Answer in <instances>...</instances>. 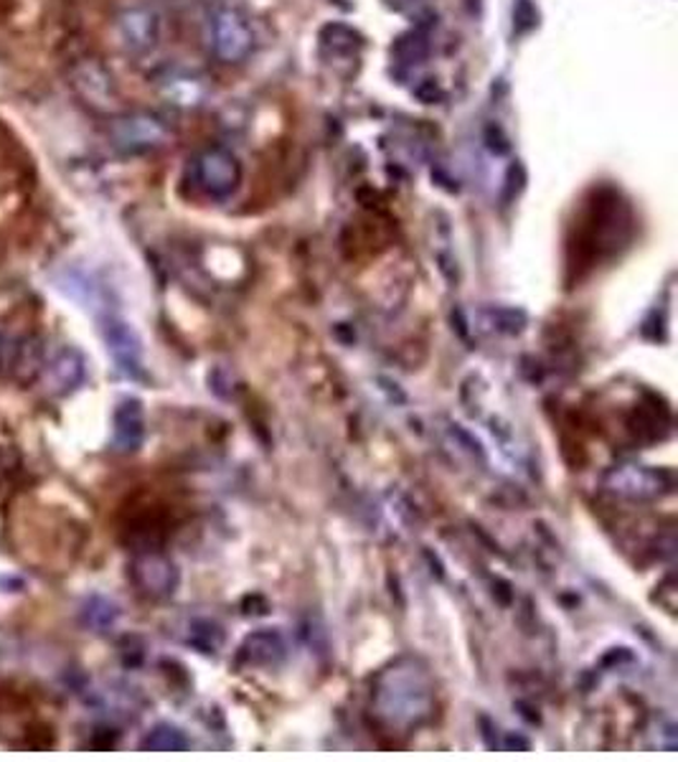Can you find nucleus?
I'll list each match as a JSON object with an SVG mask.
<instances>
[{
  "label": "nucleus",
  "mask_w": 678,
  "mask_h": 762,
  "mask_svg": "<svg viewBox=\"0 0 678 762\" xmlns=\"http://www.w3.org/2000/svg\"><path fill=\"white\" fill-rule=\"evenodd\" d=\"M377 712L386 716L392 724H411L424 722L432 712V691L427 686V674L409 666H394L379 678L377 689Z\"/></svg>",
  "instance_id": "1"
},
{
  "label": "nucleus",
  "mask_w": 678,
  "mask_h": 762,
  "mask_svg": "<svg viewBox=\"0 0 678 762\" xmlns=\"http://www.w3.org/2000/svg\"><path fill=\"white\" fill-rule=\"evenodd\" d=\"M107 137L125 156H145V152L165 148L171 143L173 130L160 114L135 110L114 114L107 125Z\"/></svg>",
  "instance_id": "2"
},
{
  "label": "nucleus",
  "mask_w": 678,
  "mask_h": 762,
  "mask_svg": "<svg viewBox=\"0 0 678 762\" xmlns=\"http://www.w3.org/2000/svg\"><path fill=\"white\" fill-rule=\"evenodd\" d=\"M206 41L224 64H239L255 49V30L247 15L232 5H217L206 19Z\"/></svg>",
  "instance_id": "3"
},
{
  "label": "nucleus",
  "mask_w": 678,
  "mask_h": 762,
  "mask_svg": "<svg viewBox=\"0 0 678 762\" xmlns=\"http://www.w3.org/2000/svg\"><path fill=\"white\" fill-rule=\"evenodd\" d=\"M69 84H72L74 95L82 99L89 110L99 114H114L120 110V89L114 84L102 61L97 59H79L69 69Z\"/></svg>",
  "instance_id": "4"
},
{
  "label": "nucleus",
  "mask_w": 678,
  "mask_h": 762,
  "mask_svg": "<svg viewBox=\"0 0 678 762\" xmlns=\"http://www.w3.org/2000/svg\"><path fill=\"white\" fill-rule=\"evenodd\" d=\"M114 30H118L122 49L133 57H145L156 51L163 38V13L156 3L127 5L114 21Z\"/></svg>",
  "instance_id": "5"
},
{
  "label": "nucleus",
  "mask_w": 678,
  "mask_h": 762,
  "mask_svg": "<svg viewBox=\"0 0 678 762\" xmlns=\"http://www.w3.org/2000/svg\"><path fill=\"white\" fill-rule=\"evenodd\" d=\"M194 181L206 196L211 198L232 196L242 181L239 158H236L232 150L219 148V145H213V148H204L194 158Z\"/></svg>",
  "instance_id": "6"
},
{
  "label": "nucleus",
  "mask_w": 678,
  "mask_h": 762,
  "mask_svg": "<svg viewBox=\"0 0 678 762\" xmlns=\"http://www.w3.org/2000/svg\"><path fill=\"white\" fill-rule=\"evenodd\" d=\"M158 91L168 105L181 110H194L209 97V79L196 69L173 66L158 76Z\"/></svg>",
  "instance_id": "7"
},
{
  "label": "nucleus",
  "mask_w": 678,
  "mask_h": 762,
  "mask_svg": "<svg viewBox=\"0 0 678 762\" xmlns=\"http://www.w3.org/2000/svg\"><path fill=\"white\" fill-rule=\"evenodd\" d=\"M130 577L135 587L150 598H168L178 585V569L160 552H143L130 564Z\"/></svg>",
  "instance_id": "8"
},
{
  "label": "nucleus",
  "mask_w": 678,
  "mask_h": 762,
  "mask_svg": "<svg viewBox=\"0 0 678 762\" xmlns=\"http://www.w3.org/2000/svg\"><path fill=\"white\" fill-rule=\"evenodd\" d=\"M84 377H87V366H84V356L79 351L61 348L44 371L46 392L53 396H66L82 386Z\"/></svg>",
  "instance_id": "9"
},
{
  "label": "nucleus",
  "mask_w": 678,
  "mask_h": 762,
  "mask_svg": "<svg viewBox=\"0 0 678 762\" xmlns=\"http://www.w3.org/2000/svg\"><path fill=\"white\" fill-rule=\"evenodd\" d=\"M102 333L107 348H110V354L114 361H118L120 369L137 377V373H140V341H137L133 328L120 318H107Z\"/></svg>",
  "instance_id": "10"
},
{
  "label": "nucleus",
  "mask_w": 678,
  "mask_h": 762,
  "mask_svg": "<svg viewBox=\"0 0 678 762\" xmlns=\"http://www.w3.org/2000/svg\"><path fill=\"white\" fill-rule=\"evenodd\" d=\"M145 440V417L137 400H125L114 411V447L120 453H135Z\"/></svg>",
  "instance_id": "11"
},
{
  "label": "nucleus",
  "mask_w": 678,
  "mask_h": 762,
  "mask_svg": "<svg viewBox=\"0 0 678 762\" xmlns=\"http://www.w3.org/2000/svg\"><path fill=\"white\" fill-rule=\"evenodd\" d=\"M140 747L148 752H183L188 750V739L181 729L171 727V724H158V727H152L145 735Z\"/></svg>",
  "instance_id": "12"
},
{
  "label": "nucleus",
  "mask_w": 678,
  "mask_h": 762,
  "mask_svg": "<svg viewBox=\"0 0 678 762\" xmlns=\"http://www.w3.org/2000/svg\"><path fill=\"white\" fill-rule=\"evenodd\" d=\"M320 41L333 53H350L358 46V34L354 28L343 26V23H333V26L320 30Z\"/></svg>",
  "instance_id": "13"
},
{
  "label": "nucleus",
  "mask_w": 678,
  "mask_h": 762,
  "mask_svg": "<svg viewBox=\"0 0 678 762\" xmlns=\"http://www.w3.org/2000/svg\"><path fill=\"white\" fill-rule=\"evenodd\" d=\"M114 617H118V607H114L112 602L104 600V598H91L87 605H84V623H87L89 628H95V630L110 628V625L114 623Z\"/></svg>",
  "instance_id": "14"
},
{
  "label": "nucleus",
  "mask_w": 678,
  "mask_h": 762,
  "mask_svg": "<svg viewBox=\"0 0 678 762\" xmlns=\"http://www.w3.org/2000/svg\"><path fill=\"white\" fill-rule=\"evenodd\" d=\"M384 3L392 8V11L407 13V11H415V8L422 3V0H384Z\"/></svg>",
  "instance_id": "15"
}]
</instances>
